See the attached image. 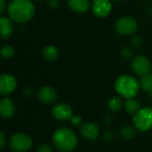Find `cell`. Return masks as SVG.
<instances>
[{
    "mask_svg": "<svg viewBox=\"0 0 152 152\" xmlns=\"http://www.w3.org/2000/svg\"><path fill=\"white\" fill-rule=\"evenodd\" d=\"M69 7L76 12H86L90 7L89 0H68Z\"/></svg>",
    "mask_w": 152,
    "mask_h": 152,
    "instance_id": "obj_15",
    "label": "cell"
},
{
    "mask_svg": "<svg viewBox=\"0 0 152 152\" xmlns=\"http://www.w3.org/2000/svg\"><path fill=\"white\" fill-rule=\"evenodd\" d=\"M70 121H71V123H72L74 126H78V125L81 124L82 119H81V118H80L79 116H73V117L71 118Z\"/></svg>",
    "mask_w": 152,
    "mask_h": 152,
    "instance_id": "obj_27",
    "label": "cell"
},
{
    "mask_svg": "<svg viewBox=\"0 0 152 152\" xmlns=\"http://www.w3.org/2000/svg\"><path fill=\"white\" fill-rule=\"evenodd\" d=\"M9 147L13 152H26L31 149L32 140L24 133H16L10 138Z\"/></svg>",
    "mask_w": 152,
    "mask_h": 152,
    "instance_id": "obj_5",
    "label": "cell"
},
{
    "mask_svg": "<svg viewBox=\"0 0 152 152\" xmlns=\"http://www.w3.org/2000/svg\"><path fill=\"white\" fill-rule=\"evenodd\" d=\"M47 4L51 9H58L61 5L60 0H48Z\"/></svg>",
    "mask_w": 152,
    "mask_h": 152,
    "instance_id": "obj_25",
    "label": "cell"
},
{
    "mask_svg": "<svg viewBox=\"0 0 152 152\" xmlns=\"http://www.w3.org/2000/svg\"><path fill=\"white\" fill-rule=\"evenodd\" d=\"M140 86L145 92H150L152 89V74H147L143 77H141Z\"/></svg>",
    "mask_w": 152,
    "mask_h": 152,
    "instance_id": "obj_18",
    "label": "cell"
},
{
    "mask_svg": "<svg viewBox=\"0 0 152 152\" xmlns=\"http://www.w3.org/2000/svg\"><path fill=\"white\" fill-rule=\"evenodd\" d=\"M137 21L130 16H124L119 18L116 24L115 28L120 35H132L137 30Z\"/></svg>",
    "mask_w": 152,
    "mask_h": 152,
    "instance_id": "obj_6",
    "label": "cell"
},
{
    "mask_svg": "<svg viewBox=\"0 0 152 152\" xmlns=\"http://www.w3.org/2000/svg\"><path fill=\"white\" fill-rule=\"evenodd\" d=\"M115 89L117 93L126 99L135 98L138 94L141 86L134 77L129 75L120 76L115 82Z\"/></svg>",
    "mask_w": 152,
    "mask_h": 152,
    "instance_id": "obj_3",
    "label": "cell"
},
{
    "mask_svg": "<svg viewBox=\"0 0 152 152\" xmlns=\"http://www.w3.org/2000/svg\"><path fill=\"white\" fill-rule=\"evenodd\" d=\"M143 44V40L142 38L139 36V35H134L131 38V45L135 47V48H139Z\"/></svg>",
    "mask_w": 152,
    "mask_h": 152,
    "instance_id": "obj_22",
    "label": "cell"
},
{
    "mask_svg": "<svg viewBox=\"0 0 152 152\" xmlns=\"http://www.w3.org/2000/svg\"><path fill=\"white\" fill-rule=\"evenodd\" d=\"M12 20L10 17L2 16L0 18V37L3 39L9 38L13 32Z\"/></svg>",
    "mask_w": 152,
    "mask_h": 152,
    "instance_id": "obj_13",
    "label": "cell"
},
{
    "mask_svg": "<svg viewBox=\"0 0 152 152\" xmlns=\"http://www.w3.org/2000/svg\"><path fill=\"white\" fill-rule=\"evenodd\" d=\"M121 57L125 60H130L133 57V51L128 47H123L120 51Z\"/></svg>",
    "mask_w": 152,
    "mask_h": 152,
    "instance_id": "obj_23",
    "label": "cell"
},
{
    "mask_svg": "<svg viewBox=\"0 0 152 152\" xmlns=\"http://www.w3.org/2000/svg\"><path fill=\"white\" fill-rule=\"evenodd\" d=\"M133 123L135 128L142 132H146L152 128V107L141 109L134 114Z\"/></svg>",
    "mask_w": 152,
    "mask_h": 152,
    "instance_id": "obj_4",
    "label": "cell"
},
{
    "mask_svg": "<svg viewBox=\"0 0 152 152\" xmlns=\"http://www.w3.org/2000/svg\"><path fill=\"white\" fill-rule=\"evenodd\" d=\"M80 134L84 138L90 141H94L98 138L100 134V129L95 123L87 122L81 126Z\"/></svg>",
    "mask_w": 152,
    "mask_h": 152,
    "instance_id": "obj_11",
    "label": "cell"
},
{
    "mask_svg": "<svg viewBox=\"0 0 152 152\" xmlns=\"http://www.w3.org/2000/svg\"><path fill=\"white\" fill-rule=\"evenodd\" d=\"M0 113L4 118H12L15 113V105L9 98H3L0 102Z\"/></svg>",
    "mask_w": 152,
    "mask_h": 152,
    "instance_id": "obj_14",
    "label": "cell"
},
{
    "mask_svg": "<svg viewBox=\"0 0 152 152\" xmlns=\"http://www.w3.org/2000/svg\"><path fill=\"white\" fill-rule=\"evenodd\" d=\"M37 98L45 104H52L57 100V93L50 86H43L37 92Z\"/></svg>",
    "mask_w": 152,
    "mask_h": 152,
    "instance_id": "obj_12",
    "label": "cell"
},
{
    "mask_svg": "<svg viewBox=\"0 0 152 152\" xmlns=\"http://www.w3.org/2000/svg\"><path fill=\"white\" fill-rule=\"evenodd\" d=\"M150 95H151V97L152 98V89L150 91Z\"/></svg>",
    "mask_w": 152,
    "mask_h": 152,
    "instance_id": "obj_31",
    "label": "cell"
},
{
    "mask_svg": "<svg viewBox=\"0 0 152 152\" xmlns=\"http://www.w3.org/2000/svg\"><path fill=\"white\" fill-rule=\"evenodd\" d=\"M36 1H43V0H36Z\"/></svg>",
    "mask_w": 152,
    "mask_h": 152,
    "instance_id": "obj_33",
    "label": "cell"
},
{
    "mask_svg": "<svg viewBox=\"0 0 152 152\" xmlns=\"http://www.w3.org/2000/svg\"><path fill=\"white\" fill-rule=\"evenodd\" d=\"M131 67L133 71L140 77L150 74L151 70V63L150 60L143 55L135 56L131 62Z\"/></svg>",
    "mask_w": 152,
    "mask_h": 152,
    "instance_id": "obj_7",
    "label": "cell"
},
{
    "mask_svg": "<svg viewBox=\"0 0 152 152\" xmlns=\"http://www.w3.org/2000/svg\"><path fill=\"white\" fill-rule=\"evenodd\" d=\"M0 53H1V56L4 58V59H11L14 56L15 54V49L14 47H12V45H4L1 50H0Z\"/></svg>",
    "mask_w": 152,
    "mask_h": 152,
    "instance_id": "obj_21",
    "label": "cell"
},
{
    "mask_svg": "<svg viewBox=\"0 0 152 152\" xmlns=\"http://www.w3.org/2000/svg\"><path fill=\"white\" fill-rule=\"evenodd\" d=\"M114 136H115V134H114V133L112 132V131H110V130H106L104 133H103V139L105 140V141H111L113 138H114Z\"/></svg>",
    "mask_w": 152,
    "mask_h": 152,
    "instance_id": "obj_26",
    "label": "cell"
},
{
    "mask_svg": "<svg viewBox=\"0 0 152 152\" xmlns=\"http://www.w3.org/2000/svg\"><path fill=\"white\" fill-rule=\"evenodd\" d=\"M108 106L112 111L118 112L122 109V100L118 96H113L112 98L110 99L108 102Z\"/></svg>",
    "mask_w": 152,
    "mask_h": 152,
    "instance_id": "obj_19",
    "label": "cell"
},
{
    "mask_svg": "<svg viewBox=\"0 0 152 152\" xmlns=\"http://www.w3.org/2000/svg\"><path fill=\"white\" fill-rule=\"evenodd\" d=\"M120 135L124 140H132L136 135V131L131 126H125L120 130Z\"/></svg>",
    "mask_w": 152,
    "mask_h": 152,
    "instance_id": "obj_20",
    "label": "cell"
},
{
    "mask_svg": "<svg viewBox=\"0 0 152 152\" xmlns=\"http://www.w3.org/2000/svg\"><path fill=\"white\" fill-rule=\"evenodd\" d=\"M37 152H53V149L50 144L43 143V144H40L37 147Z\"/></svg>",
    "mask_w": 152,
    "mask_h": 152,
    "instance_id": "obj_24",
    "label": "cell"
},
{
    "mask_svg": "<svg viewBox=\"0 0 152 152\" xmlns=\"http://www.w3.org/2000/svg\"><path fill=\"white\" fill-rule=\"evenodd\" d=\"M24 95H25L26 97H30V96L33 95V91H32L30 88H26V89L24 90Z\"/></svg>",
    "mask_w": 152,
    "mask_h": 152,
    "instance_id": "obj_30",
    "label": "cell"
},
{
    "mask_svg": "<svg viewBox=\"0 0 152 152\" xmlns=\"http://www.w3.org/2000/svg\"><path fill=\"white\" fill-rule=\"evenodd\" d=\"M112 9L110 0H94L92 10L95 16L99 18H104L108 16Z\"/></svg>",
    "mask_w": 152,
    "mask_h": 152,
    "instance_id": "obj_9",
    "label": "cell"
},
{
    "mask_svg": "<svg viewBox=\"0 0 152 152\" xmlns=\"http://www.w3.org/2000/svg\"><path fill=\"white\" fill-rule=\"evenodd\" d=\"M113 1H115V2H119V1H122V0H113Z\"/></svg>",
    "mask_w": 152,
    "mask_h": 152,
    "instance_id": "obj_32",
    "label": "cell"
},
{
    "mask_svg": "<svg viewBox=\"0 0 152 152\" xmlns=\"http://www.w3.org/2000/svg\"><path fill=\"white\" fill-rule=\"evenodd\" d=\"M53 142L59 151H72L77 146V138L72 130L67 127H61L54 132Z\"/></svg>",
    "mask_w": 152,
    "mask_h": 152,
    "instance_id": "obj_2",
    "label": "cell"
},
{
    "mask_svg": "<svg viewBox=\"0 0 152 152\" xmlns=\"http://www.w3.org/2000/svg\"><path fill=\"white\" fill-rule=\"evenodd\" d=\"M43 57L48 61H54L59 57V49L54 45H47L42 52Z\"/></svg>",
    "mask_w": 152,
    "mask_h": 152,
    "instance_id": "obj_16",
    "label": "cell"
},
{
    "mask_svg": "<svg viewBox=\"0 0 152 152\" xmlns=\"http://www.w3.org/2000/svg\"><path fill=\"white\" fill-rule=\"evenodd\" d=\"M35 5L30 0H12L7 6L9 17L17 23L30 20L35 14Z\"/></svg>",
    "mask_w": 152,
    "mask_h": 152,
    "instance_id": "obj_1",
    "label": "cell"
},
{
    "mask_svg": "<svg viewBox=\"0 0 152 152\" xmlns=\"http://www.w3.org/2000/svg\"><path fill=\"white\" fill-rule=\"evenodd\" d=\"M5 143H6V140H5L4 133V132H1L0 133V148L1 149H4V146H5Z\"/></svg>",
    "mask_w": 152,
    "mask_h": 152,
    "instance_id": "obj_28",
    "label": "cell"
},
{
    "mask_svg": "<svg viewBox=\"0 0 152 152\" xmlns=\"http://www.w3.org/2000/svg\"><path fill=\"white\" fill-rule=\"evenodd\" d=\"M53 116L60 121L70 120L73 117V111L67 103H59L53 108Z\"/></svg>",
    "mask_w": 152,
    "mask_h": 152,
    "instance_id": "obj_10",
    "label": "cell"
},
{
    "mask_svg": "<svg viewBox=\"0 0 152 152\" xmlns=\"http://www.w3.org/2000/svg\"><path fill=\"white\" fill-rule=\"evenodd\" d=\"M125 109L127 113L134 115L142 108H141V103L138 100H136L135 98H131V99H126L125 102Z\"/></svg>",
    "mask_w": 152,
    "mask_h": 152,
    "instance_id": "obj_17",
    "label": "cell"
},
{
    "mask_svg": "<svg viewBox=\"0 0 152 152\" xmlns=\"http://www.w3.org/2000/svg\"><path fill=\"white\" fill-rule=\"evenodd\" d=\"M6 9V3L5 0H0V12L3 13Z\"/></svg>",
    "mask_w": 152,
    "mask_h": 152,
    "instance_id": "obj_29",
    "label": "cell"
},
{
    "mask_svg": "<svg viewBox=\"0 0 152 152\" xmlns=\"http://www.w3.org/2000/svg\"><path fill=\"white\" fill-rule=\"evenodd\" d=\"M17 87L16 78L10 74H2L0 77V94L9 95L15 91Z\"/></svg>",
    "mask_w": 152,
    "mask_h": 152,
    "instance_id": "obj_8",
    "label": "cell"
}]
</instances>
